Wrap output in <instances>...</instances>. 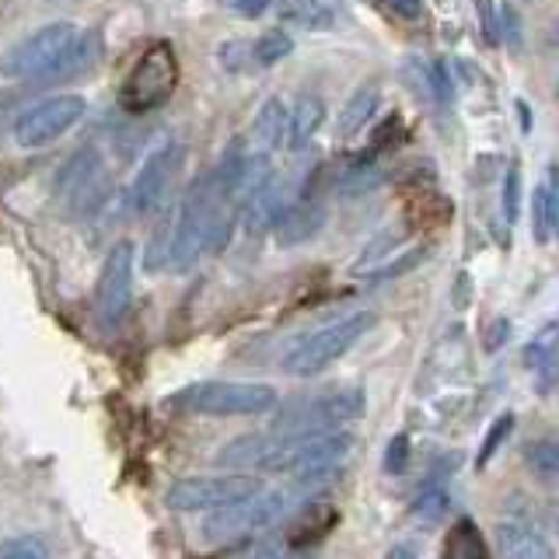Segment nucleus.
<instances>
[{
	"mask_svg": "<svg viewBox=\"0 0 559 559\" xmlns=\"http://www.w3.org/2000/svg\"><path fill=\"white\" fill-rule=\"evenodd\" d=\"M95 60V35L81 32L74 22H52L25 35L0 57V74L11 81L67 78Z\"/></svg>",
	"mask_w": 559,
	"mask_h": 559,
	"instance_id": "1",
	"label": "nucleus"
},
{
	"mask_svg": "<svg viewBox=\"0 0 559 559\" xmlns=\"http://www.w3.org/2000/svg\"><path fill=\"white\" fill-rule=\"evenodd\" d=\"M175 87H179V57L171 43H151L122 78L119 105L130 116H144L168 105Z\"/></svg>",
	"mask_w": 559,
	"mask_h": 559,
	"instance_id": "2",
	"label": "nucleus"
},
{
	"mask_svg": "<svg viewBox=\"0 0 559 559\" xmlns=\"http://www.w3.org/2000/svg\"><path fill=\"white\" fill-rule=\"evenodd\" d=\"M276 402V389L262 381H200L175 395V406L200 416H262Z\"/></svg>",
	"mask_w": 559,
	"mask_h": 559,
	"instance_id": "3",
	"label": "nucleus"
},
{
	"mask_svg": "<svg viewBox=\"0 0 559 559\" xmlns=\"http://www.w3.org/2000/svg\"><path fill=\"white\" fill-rule=\"evenodd\" d=\"M374 325V314L371 311H357V314H346V319L332 322L319 332H311L308 340L297 343L287 360H284V371L294 374V378H314L322 374L325 367L336 364L343 354H349L364 336L367 329Z\"/></svg>",
	"mask_w": 559,
	"mask_h": 559,
	"instance_id": "4",
	"label": "nucleus"
},
{
	"mask_svg": "<svg viewBox=\"0 0 559 559\" xmlns=\"http://www.w3.org/2000/svg\"><path fill=\"white\" fill-rule=\"evenodd\" d=\"M287 514V493H252V497H241L235 503H224L217 511H210L200 524V532L206 542H238L252 532H262L276 524L280 518Z\"/></svg>",
	"mask_w": 559,
	"mask_h": 559,
	"instance_id": "5",
	"label": "nucleus"
},
{
	"mask_svg": "<svg viewBox=\"0 0 559 559\" xmlns=\"http://www.w3.org/2000/svg\"><path fill=\"white\" fill-rule=\"evenodd\" d=\"M259 493V479H252L249 472H227V476H186L179 483L168 486L165 503L171 511H217L224 503H235L241 497Z\"/></svg>",
	"mask_w": 559,
	"mask_h": 559,
	"instance_id": "6",
	"label": "nucleus"
},
{
	"mask_svg": "<svg viewBox=\"0 0 559 559\" xmlns=\"http://www.w3.org/2000/svg\"><path fill=\"white\" fill-rule=\"evenodd\" d=\"M364 413V392L360 389H340V392H322L294 402V406L280 416L276 430L284 433H319V430H336L340 424H349Z\"/></svg>",
	"mask_w": 559,
	"mask_h": 559,
	"instance_id": "7",
	"label": "nucleus"
},
{
	"mask_svg": "<svg viewBox=\"0 0 559 559\" xmlns=\"http://www.w3.org/2000/svg\"><path fill=\"white\" fill-rule=\"evenodd\" d=\"M87 102L81 95H52L46 102H35L14 122V140L22 147H46L52 140H60L84 119Z\"/></svg>",
	"mask_w": 559,
	"mask_h": 559,
	"instance_id": "8",
	"label": "nucleus"
},
{
	"mask_svg": "<svg viewBox=\"0 0 559 559\" xmlns=\"http://www.w3.org/2000/svg\"><path fill=\"white\" fill-rule=\"evenodd\" d=\"M133 297V245L119 241L116 249L105 255L98 287H95V319L102 329H116L130 311Z\"/></svg>",
	"mask_w": 559,
	"mask_h": 559,
	"instance_id": "9",
	"label": "nucleus"
},
{
	"mask_svg": "<svg viewBox=\"0 0 559 559\" xmlns=\"http://www.w3.org/2000/svg\"><path fill=\"white\" fill-rule=\"evenodd\" d=\"M500 559H552V542L528 500H511L497 524Z\"/></svg>",
	"mask_w": 559,
	"mask_h": 559,
	"instance_id": "10",
	"label": "nucleus"
},
{
	"mask_svg": "<svg viewBox=\"0 0 559 559\" xmlns=\"http://www.w3.org/2000/svg\"><path fill=\"white\" fill-rule=\"evenodd\" d=\"M179 162H182V147L171 144V140L144 157V165H140L136 179L130 182V192H127V203L133 214H154V210L165 203L175 171H179Z\"/></svg>",
	"mask_w": 559,
	"mask_h": 559,
	"instance_id": "11",
	"label": "nucleus"
},
{
	"mask_svg": "<svg viewBox=\"0 0 559 559\" xmlns=\"http://www.w3.org/2000/svg\"><path fill=\"white\" fill-rule=\"evenodd\" d=\"M109 179H105V168H102V157L95 151H81L70 157L67 171L60 175V192L67 197L70 210H78V214H87V210H95L98 200L105 197V189Z\"/></svg>",
	"mask_w": 559,
	"mask_h": 559,
	"instance_id": "12",
	"label": "nucleus"
},
{
	"mask_svg": "<svg viewBox=\"0 0 559 559\" xmlns=\"http://www.w3.org/2000/svg\"><path fill=\"white\" fill-rule=\"evenodd\" d=\"M287 186L280 175H266L252 192H249V200L241 203L245 210V227H249L252 235H262V231H273L280 214L287 210Z\"/></svg>",
	"mask_w": 559,
	"mask_h": 559,
	"instance_id": "13",
	"label": "nucleus"
},
{
	"mask_svg": "<svg viewBox=\"0 0 559 559\" xmlns=\"http://www.w3.org/2000/svg\"><path fill=\"white\" fill-rule=\"evenodd\" d=\"M322 224H325V203L314 197H301V200L287 203V210L280 214V221L273 227V235L284 249H290V245H301L319 235Z\"/></svg>",
	"mask_w": 559,
	"mask_h": 559,
	"instance_id": "14",
	"label": "nucleus"
},
{
	"mask_svg": "<svg viewBox=\"0 0 559 559\" xmlns=\"http://www.w3.org/2000/svg\"><path fill=\"white\" fill-rule=\"evenodd\" d=\"M287 122H290V105L273 95L262 102L259 116L252 119V151L259 154H270L276 147L287 144Z\"/></svg>",
	"mask_w": 559,
	"mask_h": 559,
	"instance_id": "15",
	"label": "nucleus"
},
{
	"mask_svg": "<svg viewBox=\"0 0 559 559\" xmlns=\"http://www.w3.org/2000/svg\"><path fill=\"white\" fill-rule=\"evenodd\" d=\"M325 122V102L319 95H297L290 102V122H287V144L290 151H301L311 144V136Z\"/></svg>",
	"mask_w": 559,
	"mask_h": 559,
	"instance_id": "16",
	"label": "nucleus"
},
{
	"mask_svg": "<svg viewBox=\"0 0 559 559\" xmlns=\"http://www.w3.org/2000/svg\"><path fill=\"white\" fill-rule=\"evenodd\" d=\"M378 105H381V87L378 84H360L354 95L346 98V105H343V112H340V119H336V130H340V136H354V133H360L367 122L374 119V112H378Z\"/></svg>",
	"mask_w": 559,
	"mask_h": 559,
	"instance_id": "17",
	"label": "nucleus"
},
{
	"mask_svg": "<svg viewBox=\"0 0 559 559\" xmlns=\"http://www.w3.org/2000/svg\"><path fill=\"white\" fill-rule=\"evenodd\" d=\"M441 559H489V542L479 524L472 518L454 521L451 532L444 535Z\"/></svg>",
	"mask_w": 559,
	"mask_h": 559,
	"instance_id": "18",
	"label": "nucleus"
},
{
	"mask_svg": "<svg viewBox=\"0 0 559 559\" xmlns=\"http://www.w3.org/2000/svg\"><path fill=\"white\" fill-rule=\"evenodd\" d=\"M340 17H343V0H294L287 8V22L308 32L336 28Z\"/></svg>",
	"mask_w": 559,
	"mask_h": 559,
	"instance_id": "19",
	"label": "nucleus"
},
{
	"mask_svg": "<svg viewBox=\"0 0 559 559\" xmlns=\"http://www.w3.org/2000/svg\"><path fill=\"white\" fill-rule=\"evenodd\" d=\"M524 465L542 483H559V437H535L521 448Z\"/></svg>",
	"mask_w": 559,
	"mask_h": 559,
	"instance_id": "20",
	"label": "nucleus"
},
{
	"mask_svg": "<svg viewBox=\"0 0 559 559\" xmlns=\"http://www.w3.org/2000/svg\"><path fill=\"white\" fill-rule=\"evenodd\" d=\"M332 524H336V511L329 503H311L301 518L294 521V542L297 546H308V542H319Z\"/></svg>",
	"mask_w": 559,
	"mask_h": 559,
	"instance_id": "21",
	"label": "nucleus"
},
{
	"mask_svg": "<svg viewBox=\"0 0 559 559\" xmlns=\"http://www.w3.org/2000/svg\"><path fill=\"white\" fill-rule=\"evenodd\" d=\"M290 49H294L290 35H287V32H280V28H273V32L259 35V39L252 43V60H255L259 67H276L280 60H287V57H290Z\"/></svg>",
	"mask_w": 559,
	"mask_h": 559,
	"instance_id": "22",
	"label": "nucleus"
},
{
	"mask_svg": "<svg viewBox=\"0 0 559 559\" xmlns=\"http://www.w3.org/2000/svg\"><path fill=\"white\" fill-rule=\"evenodd\" d=\"M559 354V325H549L542 329L538 336L528 343V349H524V360H528V367H549V360H556Z\"/></svg>",
	"mask_w": 559,
	"mask_h": 559,
	"instance_id": "23",
	"label": "nucleus"
},
{
	"mask_svg": "<svg viewBox=\"0 0 559 559\" xmlns=\"http://www.w3.org/2000/svg\"><path fill=\"white\" fill-rule=\"evenodd\" d=\"M0 559H49V546L43 535H17L0 542Z\"/></svg>",
	"mask_w": 559,
	"mask_h": 559,
	"instance_id": "24",
	"label": "nucleus"
},
{
	"mask_svg": "<svg viewBox=\"0 0 559 559\" xmlns=\"http://www.w3.org/2000/svg\"><path fill=\"white\" fill-rule=\"evenodd\" d=\"M532 235L538 245H549L552 227H549V200H546V182H538L532 192Z\"/></svg>",
	"mask_w": 559,
	"mask_h": 559,
	"instance_id": "25",
	"label": "nucleus"
},
{
	"mask_svg": "<svg viewBox=\"0 0 559 559\" xmlns=\"http://www.w3.org/2000/svg\"><path fill=\"white\" fill-rule=\"evenodd\" d=\"M514 430V416L511 413H503L500 419H497V424L493 427H489V433H486V441H483V451H479V459H476V465L483 468L489 459H493V454L500 451V444L507 441V433H511Z\"/></svg>",
	"mask_w": 559,
	"mask_h": 559,
	"instance_id": "26",
	"label": "nucleus"
},
{
	"mask_svg": "<svg viewBox=\"0 0 559 559\" xmlns=\"http://www.w3.org/2000/svg\"><path fill=\"white\" fill-rule=\"evenodd\" d=\"M518 210H521V168L511 165L503 175V217H507V224L518 221Z\"/></svg>",
	"mask_w": 559,
	"mask_h": 559,
	"instance_id": "27",
	"label": "nucleus"
},
{
	"mask_svg": "<svg viewBox=\"0 0 559 559\" xmlns=\"http://www.w3.org/2000/svg\"><path fill=\"white\" fill-rule=\"evenodd\" d=\"M409 465V433H395L389 441V451H384V472L389 476H402Z\"/></svg>",
	"mask_w": 559,
	"mask_h": 559,
	"instance_id": "28",
	"label": "nucleus"
},
{
	"mask_svg": "<svg viewBox=\"0 0 559 559\" xmlns=\"http://www.w3.org/2000/svg\"><path fill=\"white\" fill-rule=\"evenodd\" d=\"M448 493L444 489H427L424 497L416 500V507H413V514L416 518H424V521H433V518H441L444 511H448Z\"/></svg>",
	"mask_w": 559,
	"mask_h": 559,
	"instance_id": "29",
	"label": "nucleus"
},
{
	"mask_svg": "<svg viewBox=\"0 0 559 559\" xmlns=\"http://www.w3.org/2000/svg\"><path fill=\"white\" fill-rule=\"evenodd\" d=\"M542 182H546V200H549V227H552V238H559V165H552L546 175H542Z\"/></svg>",
	"mask_w": 559,
	"mask_h": 559,
	"instance_id": "30",
	"label": "nucleus"
},
{
	"mask_svg": "<svg viewBox=\"0 0 559 559\" xmlns=\"http://www.w3.org/2000/svg\"><path fill=\"white\" fill-rule=\"evenodd\" d=\"M384 4V11H392L402 22H419L424 17V0H378Z\"/></svg>",
	"mask_w": 559,
	"mask_h": 559,
	"instance_id": "31",
	"label": "nucleus"
},
{
	"mask_svg": "<svg viewBox=\"0 0 559 559\" xmlns=\"http://www.w3.org/2000/svg\"><path fill=\"white\" fill-rule=\"evenodd\" d=\"M479 4V17H483V35L489 43L500 39V22H497V11H493V0H476Z\"/></svg>",
	"mask_w": 559,
	"mask_h": 559,
	"instance_id": "32",
	"label": "nucleus"
},
{
	"mask_svg": "<svg viewBox=\"0 0 559 559\" xmlns=\"http://www.w3.org/2000/svg\"><path fill=\"white\" fill-rule=\"evenodd\" d=\"M221 4L227 8V11H235V14H241V17H259L262 11H266L273 0H221Z\"/></svg>",
	"mask_w": 559,
	"mask_h": 559,
	"instance_id": "33",
	"label": "nucleus"
},
{
	"mask_svg": "<svg viewBox=\"0 0 559 559\" xmlns=\"http://www.w3.org/2000/svg\"><path fill=\"white\" fill-rule=\"evenodd\" d=\"M503 336H507V322L500 319L497 325H489V336H486V346H489V349H497V346L503 343Z\"/></svg>",
	"mask_w": 559,
	"mask_h": 559,
	"instance_id": "34",
	"label": "nucleus"
},
{
	"mask_svg": "<svg viewBox=\"0 0 559 559\" xmlns=\"http://www.w3.org/2000/svg\"><path fill=\"white\" fill-rule=\"evenodd\" d=\"M384 559H416V546H409V542H399V546L389 549V556Z\"/></svg>",
	"mask_w": 559,
	"mask_h": 559,
	"instance_id": "35",
	"label": "nucleus"
},
{
	"mask_svg": "<svg viewBox=\"0 0 559 559\" xmlns=\"http://www.w3.org/2000/svg\"><path fill=\"white\" fill-rule=\"evenodd\" d=\"M518 119H524V130L532 127V112H528V102H518Z\"/></svg>",
	"mask_w": 559,
	"mask_h": 559,
	"instance_id": "36",
	"label": "nucleus"
},
{
	"mask_svg": "<svg viewBox=\"0 0 559 559\" xmlns=\"http://www.w3.org/2000/svg\"><path fill=\"white\" fill-rule=\"evenodd\" d=\"M546 43H549V46H556V49H559V17H556V22H552V28H549V32H546Z\"/></svg>",
	"mask_w": 559,
	"mask_h": 559,
	"instance_id": "37",
	"label": "nucleus"
},
{
	"mask_svg": "<svg viewBox=\"0 0 559 559\" xmlns=\"http://www.w3.org/2000/svg\"><path fill=\"white\" fill-rule=\"evenodd\" d=\"M556 535H559V507H556Z\"/></svg>",
	"mask_w": 559,
	"mask_h": 559,
	"instance_id": "38",
	"label": "nucleus"
},
{
	"mask_svg": "<svg viewBox=\"0 0 559 559\" xmlns=\"http://www.w3.org/2000/svg\"><path fill=\"white\" fill-rule=\"evenodd\" d=\"M556 95H559V84H556Z\"/></svg>",
	"mask_w": 559,
	"mask_h": 559,
	"instance_id": "39",
	"label": "nucleus"
}]
</instances>
